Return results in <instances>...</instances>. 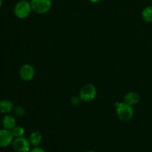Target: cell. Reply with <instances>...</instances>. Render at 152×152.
I'll list each match as a JSON object with an SVG mask.
<instances>
[{
  "label": "cell",
  "instance_id": "cell-1",
  "mask_svg": "<svg viewBox=\"0 0 152 152\" xmlns=\"http://www.w3.org/2000/svg\"><path fill=\"white\" fill-rule=\"evenodd\" d=\"M117 116L120 120L124 122L130 121L134 117V108L132 105L126 102H120L117 105Z\"/></svg>",
  "mask_w": 152,
  "mask_h": 152
},
{
  "label": "cell",
  "instance_id": "cell-2",
  "mask_svg": "<svg viewBox=\"0 0 152 152\" xmlns=\"http://www.w3.org/2000/svg\"><path fill=\"white\" fill-rule=\"evenodd\" d=\"M14 14L19 19H26L29 15L31 14L32 11V7H31V3L28 1H22L21 0L14 7Z\"/></svg>",
  "mask_w": 152,
  "mask_h": 152
},
{
  "label": "cell",
  "instance_id": "cell-3",
  "mask_svg": "<svg viewBox=\"0 0 152 152\" xmlns=\"http://www.w3.org/2000/svg\"><path fill=\"white\" fill-rule=\"evenodd\" d=\"M96 88L94 85L86 84L80 91V97L84 102H91L96 98Z\"/></svg>",
  "mask_w": 152,
  "mask_h": 152
},
{
  "label": "cell",
  "instance_id": "cell-4",
  "mask_svg": "<svg viewBox=\"0 0 152 152\" xmlns=\"http://www.w3.org/2000/svg\"><path fill=\"white\" fill-rule=\"evenodd\" d=\"M30 3L32 10L39 14L48 13L52 6L51 0H30Z\"/></svg>",
  "mask_w": 152,
  "mask_h": 152
},
{
  "label": "cell",
  "instance_id": "cell-5",
  "mask_svg": "<svg viewBox=\"0 0 152 152\" xmlns=\"http://www.w3.org/2000/svg\"><path fill=\"white\" fill-rule=\"evenodd\" d=\"M12 145L16 152H29L31 144L29 140L22 136L15 138L12 142Z\"/></svg>",
  "mask_w": 152,
  "mask_h": 152
},
{
  "label": "cell",
  "instance_id": "cell-6",
  "mask_svg": "<svg viewBox=\"0 0 152 152\" xmlns=\"http://www.w3.org/2000/svg\"><path fill=\"white\" fill-rule=\"evenodd\" d=\"M34 75H35V69L30 64H25L21 67L19 70L20 78L24 81H31L34 79Z\"/></svg>",
  "mask_w": 152,
  "mask_h": 152
},
{
  "label": "cell",
  "instance_id": "cell-7",
  "mask_svg": "<svg viewBox=\"0 0 152 152\" xmlns=\"http://www.w3.org/2000/svg\"><path fill=\"white\" fill-rule=\"evenodd\" d=\"M13 135L11 131L0 129V148H5L13 142Z\"/></svg>",
  "mask_w": 152,
  "mask_h": 152
},
{
  "label": "cell",
  "instance_id": "cell-8",
  "mask_svg": "<svg viewBox=\"0 0 152 152\" xmlns=\"http://www.w3.org/2000/svg\"><path fill=\"white\" fill-rule=\"evenodd\" d=\"M3 129L12 131L16 126V120L13 116L6 114L1 121Z\"/></svg>",
  "mask_w": 152,
  "mask_h": 152
},
{
  "label": "cell",
  "instance_id": "cell-9",
  "mask_svg": "<svg viewBox=\"0 0 152 152\" xmlns=\"http://www.w3.org/2000/svg\"><path fill=\"white\" fill-rule=\"evenodd\" d=\"M124 99L125 102L128 103L129 105H136V104H137L138 102H140V96L139 94L137 93V92L131 91L125 95Z\"/></svg>",
  "mask_w": 152,
  "mask_h": 152
},
{
  "label": "cell",
  "instance_id": "cell-10",
  "mask_svg": "<svg viewBox=\"0 0 152 152\" xmlns=\"http://www.w3.org/2000/svg\"><path fill=\"white\" fill-rule=\"evenodd\" d=\"M13 109V105L8 99H2L0 101V113L8 114Z\"/></svg>",
  "mask_w": 152,
  "mask_h": 152
},
{
  "label": "cell",
  "instance_id": "cell-11",
  "mask_svg": "<svg viewBox=\"0 0 152 152\" xmlns=\"http://www.w3.org/2000/svg\"><path fill=\"white\" fill-rule=\"evenodd\" d=\"M42 140V135L38 131L33 132L31 134V135H30L29 140L31 142V145H34V147L38 146L40 144V142H41Z\"/></svg>",
  "mask_w": 152,
  "mask_h": 152
},
{
  "label": "cell",
  "instance_id": "cell-12",
  "mask_svg": "<svg viewBox=\"0 0 152 152\" xmlns=\"http://www.w3.org/2000/svg\"><path fill=\"white\" fill-rule=\"evenodd\" d=\"M142 16L147 22H152V5L145 7L142 13Z\"/></svg>",
  "mask_w": 152,
  "mask_h": 152
},
{
  "label": "cell",
  "instance_id": "cell-13",
  "mask_svg": "<svg viewBox=\"0 0 152 152\" xmlns=\"http://www.w3.org/2000/svg\"><path fill=\"white\" fill-rule=\"evenodd\" d=\"M12 134H13L14 137H22L25 134V129L21 126H16L13 130L11 131Z\"/></svg>",
  "mask_w": 152,
  "mask_h": 152
},
{
  "label": "cell",
  "instance_id": "cell-14",
  "mask_svg": "<svg viewBox=\"0 0 152 152\" xmlns=\"http://www.w3.org/2000/svg\"><path fill=\"white\" fill-rule=\"evenodd\" d=\"M14 114L16 117H22L25 114V111L24 109V108L21 105H19V106L16 107L14 109Z\"/></svg>",
  "mask_w": 152,
  "mask_h": 152
},
{
  "label": "cell",
  "instance_id": "cell-15",
  "mask_svg": "<svg viewBox=\"0 0 152 152\" xmlns=\"http://www.w3.org/2000/svg\"><path fill=\"white\" fill-rule=\"evenodd\" d=\"M80 100H81V99H80V96H79V97L74 96V97H72V99H71V102H72V104H74V105H77L80 103Z\"/></svg>",
  "mask_w": 152,
  "mask_h": 152
},
{
  "label": "cell",
  "instance_id": "cell-16",
  "mask_svg": "<svg viewBox=\"0 0 152 152\" xmlns=\"http://www.w3.org/2000/svg\"><path fill=\"white\" fill-rule=\"evenodd\" d=\"M29 152H46L45 151L43 148H40V147H38V146H36L34 147L33 149L30 150Z\"/></svg>",
  "mask_w": 152,
  "mask_h": 152
},
{
  "label": "cell",
  "instance_id": "cell-17",
  "mask_svg": "<svg viewBox=\"0 0 152 152\" xmlns=\"http://www.w3.org/2000/svg\"><path fill=\"white\" fill-rule=\"evenodd\" d=\"M89 1L92 3H96V2H99L100 0H89Z\"/></svg>",
  "mask_w": 152,
  "mask_h": 152
},
{
  "label": "cell",
  "instance_id": "cell-18",
  "mask_svg": "<svg viewBox=\"0 0 152 152\" xmlns=\"http://www.w3.org/2000/svg\"><path fill=\"white\" fill-rule=\"evenodd\" d=\"M2 2H3V0H0V8H1V5H2Z\"/></svg>",
  "mask_w": 152,
  "mask_h": 152
},
{
  "label": "cell",
  "instance_id": "cell-19",
  "mask_svg": "<svg viewBox=\"0 0 152 152\" xmlns=\"http://www.w3.org/2000/svg\"><path fill=\"white\" fill-rule=\"evenodd\" d=\"M86 152H96V151H86Z\"/></svg>",
  "mask_w": 152,
  "mask_h": 152
},
{
  "label": "cell",
  "instance_id": "cell-20",
  "mask_svg": "<svg viewBox=\"0 0 152 152\" xmlns=\"http://www.w3.org/2000/svg\"><path fill=\"white\" fill-rule=\"evenodd\" d=\"M22 1H29V0H22Z\"/></svg>",
  "mask_w": 152,
  "mask_h": 152
}]
</instances>
